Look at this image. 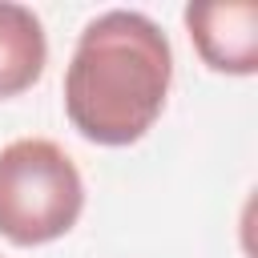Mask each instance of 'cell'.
Instances as JSON below:
<instances>
[{
    "label": "cell",
    "instance_id": "6da1fadb",
    "mask_svg": "<svg viewBox=\"0 0 258 258\" xmlns=\"http://www.w3.org/2000/svg\"><path fill=\"white\" fill-rule=\"evenodd\" d=\"M173 85L169 36L133 8L93 16L64 69V113L93 145L141 141L165 109Z\"/></svg>",
    "mask_w": 258,
    "mask_h": 258
},
{
    "label": "cell",
    "instance_id": "7a4b0ae2",
    "mask_svg": "<svg viewBox=\"0 0 258 258\" xmlns=\"http://www.w3.org/2000/svg\"><path fill=\"white\" fill-rule=\"evenodd\" d=\"M85 210L77 161L48 137H16L0 149V238L44 246L64 238Z\"/></svg>",
    "mask_w": 258,
    "mask_h": 258
},
{
    "label": "cell",
    "instance_id": "3957f363",
    "mask_svg": "<svg viewBox=\"0 0 258 258\" xmlns=\"http://www.w3.org/2000/svg\"><path fill=\"white\" fill-rule=\"evenodd\" d=\"M185 28L198 56L214 73H258V4L254 0H206L185 8Z\"/></svg>",
    "mask_w": 258,
    "mask_h": 258
},
{
    "label": "cell",
    "instance_id": "277c9868",
    "mask_svg": "<svg viewBox=\"0 0 258 258\" xmlns=\"http://www.w3.org/2000/svg\"><path fill=\"white\" fill-rule=\"evenodd\" d=\"M48 64V36L32 8L0 0V101L28 93Z\"/></svg>",
    "mask_w": 258,
    "mask_h": 258
}]
</instances>
